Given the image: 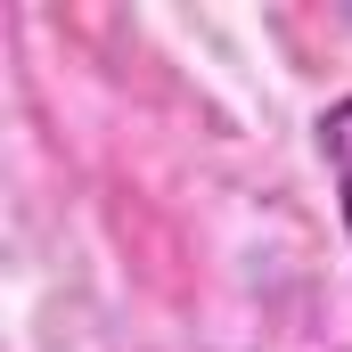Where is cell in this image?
Segmentation results:
<instances>
[{
  "label": "cell",
  "instance_id": "1",
  "mask_svg": "<svg viewBox=\"0 0 352 352\" xmlns=\"http://www.w3.org/2000/svg\"><path fill=\"white\" fill-rule=\"evenodd\" d=\"M311 140H320V164H328V188H336V213H344V238H352V90L320 107Z\"/></svg>",
  "mask_w": 352,
  "mask_h": 352
}]
</instances>
